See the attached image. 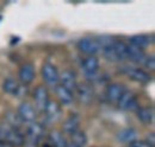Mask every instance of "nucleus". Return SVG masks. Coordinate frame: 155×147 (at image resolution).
<instances>
[{
	"label": "nucleus",
	"mask_w": 155,
	"mask_h": 147,
	"mask_svg": "<svg viewBox=\"0 0 155 147\" xmlns=\"http://www.w3.org/2000/svg\"><path fill=\"white\" fill-rule=\"evenodd\" d=\"M44 132H45V128L41 122H37V121L31 122L26 129V138H25L24 145L26 144V147H37L41 139L44 135Z\"/></svg>",
	"instance_id": "1"
},
{
	"label": "nucleus",
	"mask_w": 155,
	"mask_h": 147,
	"mask_svg": "<svg viewBox=\"0 0 155 147\" xmlns=\"http://www.w3.org/2000/svg\"><path fill=\"white\" fill-rule=\"evenodd\" d=\"M78 101L80 105L84 106H88L93 102L94 99V90L92 88V86L90 83H81L78 84L77 89H75Z\"/></svg>",
	"instance_id": "2"
},
{
	"label": "nucleus",
	"mask_w": 155,
	"mask_h": 147,
	"mask_svg": "<svg viewBox=\"0 0 155 147\" xmlns=\"http://www.w3.org/2000/svg\"><path fill=\"white\" fill-rule=\"evenodd\" d=\"M4 129V140L8 142L12 147H19L23 146L25 142V136L19 132V129H13L11 127L2 126Z\"/></svg>",
	"instance_id": "3"
},
{
	"label": "nucleus",
	"mask_w": 155,
	"mask_h": 147,
	"mask_svg": "<svg viewBox=\"0 0 155 147\" xmlns=\"http://www.w3.org/2000/svg\"><path fill=\"white\" fill-rule=\"evenodd\" d=\"M78 49L88 56H94L97 52L100 51V46L98 43L97 38H91V37H85L78 42Z\"/></svg>",
	"instance_id": "4"
},
{
	"label": "nucleus",
	"mask_w": 155,
	"mask_h": 147,
	"mask_svg": "<svg viewBox=\"0 0 155 147\" xmlns=\"http://www.w3.org/2000/svg\"><path fill=\"white\" fill-rule=\"evenodd\" d=\"M117 106L122 110H133V111H136L140 108L136 96L129 90H125L122 94V96L119 97V100L117 102Z\"/></svg>",
	"instance_id": "5"
},
{
	"label": "nucleus",
	"mask_w": 155,
	"mask_h": 147,
	"mask_svg": "<svg viewBox=\"0 0 155 147\" xmlns=\"http://www.w3.org/2000/svg\"><path fill=\"white\" fill-rule=\"evenodd\" d=\"M42 77L44 80V82L48 86L51 87H56L58 84V78H60V74H58V69L55 65L50 64V63H44L42 67Z\"/></svg>",
	"instance_id": "6"
},
{
	"label": "nucleus",
	"mask_w": 155,
	"mask_h": 147,
	"mask_svg": "<svg viewBox=\"0 0 155 147\" xmlns=\"http://www.w3.org/2000/svg\"><path fill=\"white\" fill-rule=\"evenodd\" d=\"M17 114L23 122H29V124L36 121V117H37V110L29 102L20 103L17 109Z\"/></svg>",
	"instance_id": "7"
},
{
	"label": "nucleus",
	"mask_w": 155,
	"mask_h": 147,
	"mask_svg": "<svg viewBox=\"0 0 155 147\" xmlns=\"http://www.w3.org/2000/svg\"><path fill=\"white\" fill-rule=\"evenodd\" d=\"M34 100H35V105H36V108H37L36 110L44 111L48 102H49V92L43 84H39L35 88Z\"/></svg>",
	"instance_id": "8"
},
{
	"label": "nucleus",
	"mask_w": 155,
	"mask_h": 147,
	"mask_svg": "<svg viewBox=\"0 0 155 147\" xmlns=\"http://www.w3.org/2000/svg\"><path fill=\"white\" fill-rule=\"evenodd\" d=\"M58 84H61L62 87H64L69 92H75V89H77L78 87V80L75 73L73 70H71V69L63 70L62 73L60 74Z\"/></svg>",
	"instance_id": "9"
},
{
	"label": "nucleus",
	"mask_w": 155,
	"mask_h": 147,
	"mask_svg": "<svg viewBox=\"0 0 155 147\" xmlns=\"http://www.w3.org/2000/svg\"><path fill=\"white\" fill-rule=\"evenodd\" d=\"M81 68L87 77L96 78L98 70H99V59L96 56H88L82 61Z\"/></svg>",
	"instance_id": "10"
},
{
	"label": "nucleus",
	"mask_w": 155,
	"mask_h": 147,
	"mask_svg": "<svg viewBox=\"0 0 155 147\" xmlns=\"http://www.w3.org/2000/svg\"><path fill=\"white\" fill-rule=\"evenodd\" d=\"M125 74L128 75L129 78H131L133 81L138 82L141 84H146V83L150 82V80H152L149 73H147V71H144L143 69H140V68H128L125 70Z\"/></svg>",
	"instance_id": "11"
},
{
	"label": "nucleus",
	"mask_w": 155,
	"mask_h": 147,
	"mask_svg": "<svg viewBox=\"0 0 155 147\" xmlns=\"http://www.w3.org/2000/svg\"><path fill=\"white\" fill-rule=\"evenodd\" d=\"M125 90L127 89H125V87L123 84H120V83H111V84L107 86L105 95H106V99H107L109 102L117 103L119 97L122 96V94Z\"/></svg>",
	"instance_id": "12"
},
{
	"label": "nucleus",
	"mask_w": 155,
	"mask_h": 147,
	"mask_svg": "<svg viewBox=\"0 0 155 147\" xmlns=\"http://www.w3.org/2000/svg\"><path fill=\"white\" fill-rule=\"evenodd\" d=\"M18 77H19V81L23 84H25V86L30 84L35 80V68H34V65L30 64V63L23 64L19 68Z\"/></svg>",
	"instance_id": "13"
},
{
	"label": "nucleus",
	"mask_w": 155,
	"mask_h": 147,
	"mask_svg": "<svg viewBox=\"0 0 155 147\" xmlns=\"http://www.w3.org/2000/svg\"><path fill=\"white\" fill-rule=\"evenodd\" d=\"M43 113H44V115H45V117L49 122H56L61 117V106L58 102L49 100V102H48V105H47Z\"/></svg>",
	"instance_id": "14"
},
{
	"label": "nucleus",
	"mask_w": 155,
	"mask_h": 147,
	"mask_svg": "<svg viewBox=\"0 0 155 147\" xmlns=\"http://www.w3.org/2000/svg\"><path fill=\"white\" fill-rule=\"evenodd\" d=\"M55 94L58 96V101L61 105L63 106H69L73 103V100H74V95L73 92H69L68 89H66L64 87H62L61 84H58L55 87Z\"/></svg>",
	"instance_id": "15"
},
{
	"label": "nucleus",
	"mask_w": 155,
	"mask_h": 147,
	"mask_svg": "<svg viewBox=\"0 0 155 147\" xmlns=\"http://www.w3.org/2000/svg\"><path fill=\"white\" fill-rule=\"evenodd\" d=\"M146 57L147 56L144 54V50L137 48L133 44H128V59L137 64H143Z\"/></svg>",
	"instance_id": "16"
},
{
	"label": "nucleus",
	"mask_w": 155,
	"mask_h": 147,
	"mask_svg": "<svg viewBox=\"0 0 155 147\" xmlns=\"http://www.w3.org/2000/svg\"><path fill=\"white\" fill-rule=\"evenodd\" d=\"M154 43V36H147V35H137L129 38V44H133L137 48L144 50L147 46Z\"/></svg>",
	"instance_id": "17"
},
{
	"label": "nucleus",
	"mask_w": 155,
	"mask_h": 147,
	"mask_svg": "<svg viewBox=\"0 0 155 147\" xmlns=\"http://www.w3.org/2000/svg\"><path fill=\"white\" fill-rule=\"evenodd\" d=\"M138 120L144 125H150L154 120V110L150 107H140L136 110Z\"/></svg>",
	"instance_id": "18"
},
{
	"label": "nucleus",
	"mask_w": 155,
	"mask_h": 147,
	"mask_svg": "<svg viewBox=\"0 0 155 147\" xmlns=\"http://www.w3.org/2000/svg\"><path fill=\"white\" fill-rule=\"evenodd\" d=\"M48 144L53 147H67L68 141L63 136V134L58 130H53L48 135Z\"/></svg>",
	"instance_id": "19"
},
{
	"label": "nucleus",
	"mask_w": 155,
	"mask_h": 147,
	"mask_svg": "<svg viewBox=\"0 0 155 147\" xmlns=\"http://www.w3.org/2000/svg\"><path fill=\"white\" fill-rule=\"evenodd\" d=\"M80 126V117L78 115H71L64 122H63V133L72 135L74 132H77Z\"/></svg>",
	"instance_id": "20"
},
{
	"label": "nucleus",
	"mask_w": 155,
	"mask_h": 147,
	"mask_svg": "<svg viewBox=\"0 0 155 147\" xmlns=\"http://www.w3.org/2000/svg\"><path fill=\"white\" fill-rule=\"evenodd\" d=\"M137 138V132L134 128H124L117 134V140L122 144H131Z\"/></svg>",
	"instance_id": "21"
},
{
	"label": "nucleus",
	"mask_w": 155,
	"mask_h": 147,
	"mask_svg": "<svg viewBox=\"0 0 155 147\" xmlns=\"http://www.w3.org/2000/svg\"><path fill=\"white\" fill-rule=\"evenodd\" d=\"M114 50L116 54L117 61H125L128 59V44L123 40L116 39L114 43Z\"/></svg>",
	"instance_id": "22"
},
{
	"label": "nucleus",
	"mask_w": 155,
	"mask_h": 147,
	"mask_svg": "<svg viewBox=\"0 0 155 147\" xmlns=\"http://www.w3.org/2000/svg\"><path fill=\"white\" fill-rule=\"evenodd\" d=\"M19 88H20V84L18 83V81L15 80L13 77L6 78L4 81V83H2V90L6 92V94H10V95H17Z\"/></svg>",
	"instance_id": "23"
},
{
	"label": "nucleus",
	"mask_w": 155,
	"mask_h": 147,
	"mask_svg": "<svg viewBox=\"0 0 155 147\" xmlns=\"http://www.w3.org/2000/svg\"><path fill=\"white\" fill-rule=\"evenodd\" d=\"M6 125L13 129H19V127L23 125V121L20 120L17 113L10 111L6 114Z\"/></svg>",
	"instance_id": "24"
},
{
	"label": "nucleus",
	"mask_w": 155,
	"mask_h": 147,
	"mask_svg": "<svg viewBox=\"0 0 155 147\" xmlns=\"http://www.w3.org/2000/svg\"><path fill=\"white\" fill-rule=\"evenodd\" d=\"M71 142L77 145L78 147H84L87 144V136L85 134L84 130H79L74 132L72 135H71Z\"/></svg>",
	"instance_id": "25"
},
{
	"label": "nucleus",
	"mask_w": 155,
	"mask_h": 147,
	"mask_svg": "<svg viewBox=\"0 0 155 147\" xmlns=\"http://www.w3.org/2000/svg\"><path fill=\"white\" fill-rule=\"evenodd\" d=\"M100 50L103 51V55L105 57V59H107L109 62H117V57L114 50V44L107 45V46H103L100 48Z\"/></svg>",
	"instance_id": "26"
},
{
	"label": "nucleus",
	"mask_w": 155,
	"mask_h": 147,
	"mask_svg": "<svg viewBox=\"0 0 155 147\" xmlns=\"http://www.w3.org/2000/svg\"><path fill=\"white\" fill-rule=\"evenodd\" d=\"M144 67L148 69V70H154L155 69V57L153 55L150 56H147L144 62H143Z\"/></svg>",
	"instance_id": "27"
},
{
	"label": "nucleus",
	"mask_w": 155,
	"mask_h": 147,
	"mask_svg": "<svg viewBox=\"0 0 155 147\" xmlns=\"http://www.w3.org/2000/svg\"><path fill=\"white\" fill-rule=\"evenodd\" d=\"M129 147H153V146H150L146 140H135L131 144H129Z\"/></svg>",
	"instance_id": "28"
},
{
	"label": "nucleus",
	"mask_w": 155,
	"mask_h": 147,
	"mask_svg": "<svg viewBox=\"0 0 155 147\" xmlns=\"http://www.w3.org/2000/svg\"><path fill=\"white\" fill-rule=\"evenodd\" d=\"M150 146L154 147V144H155V134L152 132L150 134H148V138H147V140H146Z\"/></svg>",
	"instance_id": "29"
},
{
	"label": "nucleus",
	"mask_w": 155,
	"mask_h": 147,
	"mask_svg": "<svg viewBox=\"0 0 155 147\" xmlns=\"http://www.w3.org/2000/svg\"><path fill=\"white\" fill-rule=\"evenodd\" d=\"M0 147H12L8 142H6L5 140H1L0 141Z\"/></svg>",
	"instance_id": "30"
},
{
	"label": "nucleus",
	"mask_w": 155,
	"mask_h": 147,
	"mask_svg": "<svg viewBox=\"0 0 155 147\" xmlns=\"http://www.w3.org/2000/svg\"><path fill=\"white\" fill-rule=\"evenodd\" d=\"M4 140V129H2V126H0V141Z\"/></svg>",
	"instance_id": "31"
},
{
	"label": "nucleus",
	"mask_w": 155,
	"mask_h": 147,
	"mask_svg": "<svg viewBox=\"0 0 155 147\" xmlns=\"http://www.w3.org/2000/svg\"><path fill=\"white\" fill-rule=\"evenodd\" d=\"M67 147H78V146L74 145V144H72V142H68V144H67Z\"/></svg>",
	"instance_id": "32"
},
{
	"label": "nucleus",
	"mask_w": 155,
	"mask_h": 147,
	"mask_svg": "<svg viewBox=\"0 0 155 147\" xmlns=\"http://www.w3.org/2000/svg\"><path fill=\"white\" fill-rule=\"evenodd\" d=\"M43 147H53V146H50L49 144H45V145H44V146H43Z\"/></svg>",
	"instance_id": "33"
}]
</instances>
